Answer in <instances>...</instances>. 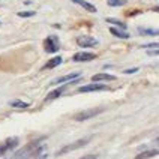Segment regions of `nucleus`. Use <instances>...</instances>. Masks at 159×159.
I'll list each match as a JSON object with an SVG mask.
<instances>
[{
	"mask_svg": "<svg viewBox=\"0 0 159 159\" xmlns=\"http://www.w3.org/2000/svg\"><path fill=\"white\" fill-rule=\"evenodd\" d=\"M44 138H39V140H36V141H32L29 143L27 146H24L23 149H20V150L14 155V159H29V158H33L36 155H39L41 152L44 150V146L41 144Z\"/></svg>",
	"mask_w": 159,
	"mask_h": 159,
	"instance_id": "1",
	"label": "nucleus"
},
{
	"mask_svg": "<svg viewBox=\"0 0 159 159\" xmlns=\"http://www.w3.org/2000/svg\"><path fill=\"white\" fill-rule=\"evenodd\" d=\"M89 141H90V137H87V138H81V140L72 143V144H68V146H65L63 149H60V150L57 152V156H59V155H65V153H69V152H72V150H77L80 147H84Z\"/></svg>",
	"mask_w": 159,
	"mask_h": 159,
	"instance_id": "2",
	"label": "nucleus"
},
{
	"mask_svg": "<svg viewBox=\"0 0 159 159\" xmlns=\"http://www.w3.org/2000/svg\"><path fill=\"white\" fill-rule=\"evenodd\" d=\"M104 111V108H92V110H87V111H81L78 114L74 116V119L77 120V122H84V120H89V119H92V117H95V116L101 114Z\"/></svg>",
	"mask_w": 159,
	"mask_h": 159,
	"instance_id": "3",
	"label": "nucleus"
},
{
	"mask_svg": "<svg viewBox=\"0 0 159 159\" xmlns=\"http://www.w3.org/2000/svg\"><path fill=\"white\" fill-rule=\"evenodd\" d=\"M18 143H20V140H18L17 137H11V138H6L3 143H0V156H3L9 150L15 149L18 146Z\"/></svg>",
	"mask_w": 159,
	"mask_h": 159,
	"instance_id": "4",
	"label": "nucleus"
},
{
	"mask_svg": "<svg viewBox=\"0 0 159 159\" xmlns=\"http://www.w3.org/2000/svg\"><path fill=\"white\" fill-rule=\"evenodd\" d=\"M44 48L47 53H56L59 51L60 48V44H59V38L57 36H48L47 39L44 41Z\"/></svg>",
	"mask_w": 159,
	"mask_h": 159,
	"instance_id": "5",
	"label": "nucleus"
},
{
	"mask_svg": "<svg viewBox=\"0 0 159 159\" xmlns=\"http://www.w3.org/2000/svg\"><path fill=\"white\" fill-rule=\"evenodd\" d=\"M110 90L108 86L102 84V83H93V84H87V86H83L78 89V93H89V92H105Z\"/></svg>",
	"mask_w": 159,
	"mask_h": 159,
	"instance_id": "6",
	"label": "nucleus"
},
{
	"mask_svg": "<svg viewBox=\"0 0 159 159\" xmlns=\"http://www.w3.org/2000/svg\"><path fill=\"white\" fill-rule=\"evenodd\" d=\"M77 44L83 48H90V47H96L98 39L92 38V36H80V38H77Z\"/></svg>",
	"mask_w": 159,
	"mask_h": 159,
	"instance_id": "7",
	"label": "nucleus"
},
{
	"mask_svg": "<svg viewBox=\"0 0 159 159\" xmlns=\"http://www.w3.org/2000/svg\"><path fill=\"white\" fill-rule=\"evenodd\" d=\"M93 59H96V54L93 53H77L74 54V57H72L74 62H90Z\"/></svg>",
	"mask_w": 159,
	"mask_h": 159,
	"instance_id": "8",
	"label": "nucleus"
},
{
	"mask_svg": "<svg viewBox=\"0 0 159 159\" xmlns=\"http://www.w3.org/2000/svg\"><path fill=\"white\" fill-rule=\"evenodd\" d=\"M80 72H72V74H69V75H65V77H59V78H56L51 83V84H62V83H68V81H72V80H77L80 78Z\"/></svg>",
	"mask_w": 159,
	"mask_h": 159,
	"instance_id": "9",
	"label": "nucleus"
},
{
	"mask_svg": "<svg viewBox=\"0 0 159 159\" xmlns=\"http://www.w3.org/2000/svg\"><path fill=\"white\" fill-rule=\"evenodd\" d=\"M66 87L68 86H63V87H59V89H54L53 92H50L48 95H47V98H45V101H54V99H57V98L62 95L63 92L66 90Z\"/></svg>",
	"mask_w": 159,
	"mask_h": 159,
	"instance_id": "10",
	"label": "nucleus"
},
{
	"mask_svg": "<svg viewBox=\"0 0 159 159\" xmlns=\"http://www.w3.org/2000/svg\"><path fill=\"white\" fill-rule=\"evenodd\" d=\"M156 155H159V150L158 149H152V150H146L140 153V155H137L134 159H150L153 156H156Z\"/></svg>",
	"mask_w": 159,
	"mask_h": 159,
	"instance_id": "11",
	"label": "nucleus"
},
{
	"mask_svg": "<svg viewBox=\"0 0 159 159\" xmlns=\"http://www.w3.org/2000/svg\"><path fill=\"white\" fill-rule=\"evenodd\" d=\"M93 81L98 83V81H114L116 77L114 75H110V74H96V75H93Z\"/></svg>",
	"mask_w": 159,
	"mask_h": 159,
	"instance_id": "12",
	"label": "nucleus"
},
{
	"mask_svg": "<svg viewBox=\"0 0 159 159\" xmlns=\"http://www.w3.org/2000/svg\"><path fill=\"white\" fill-rule=\"evenodd\" d=\"M60 63H62V57H60V56H56L54 59H51V60H48V62L45 63L44 69H53L56 66H59Z\"/></svg>",
	"mask_w": 159,
	"mask_h": 159,
	"instance_id": "13",
	"label": "nucleus"
},
{
	"mask_svg": "<svg viewBox=\"0 0 159 159\" xmlns=\"http://www.w3.org/2000/svg\"><path fill=\"white\" fill-rule=\"evenodd\" d=\"M72 2L77 3V5H80V6H83V8L86 9V11H89V12H96V8H95L92 3L86 2V0H72Z\"/></svg>",
	"mask_w": 159,
	"mask_h": 159,
	"instance_id": "14",
	"label": "nucleus"
},
{
	"mask_svg": "<svg viewBox=\"0 0 159 159\" xmlns=\"http://www.w3.org/2000/svg\"><path fill=\"white\" fill-rule=\"evenodd\" d=\"M138 32H140V35H147V36H158L159 35V29H144V27H140Z\"/></svg>",
	"mask_w": 159,
	"mask_h": 159,
	"instance_id": "15",
	"label": "nucleus"
},
{
	"mask_svg": "<svg viewBox=\"0 0 159 159\" xmlns=\"http://www.w3.org/2000/svg\"><path fill=\"white\" fill-rule=\"evenodd\" d=\"M110 32H111L114 36H117V38H122V39H128V38H129V33L122 32V30H119V29H116V27H111Z\"/></svg>",
	"mask_w": 159,
	"mask_h": 159,
	"instance_id": "16",
	"label": "nucleus"
},
{
	"mask_svg": "<svg viewBox=\"0 0 159 159\" xmlns=\"http://www.w3.org/2000/svg\"><path fill=\"white\" fill-rule=\"evenodd\" d=\"M29 102H24V101H20V99H17V101H12L11 102V107H14V108H29Z\"/></svg>",
	"mask_w": 159,
	"mask_h": 159,
	"instance_id": "17",
	"label": "nucleus"
},
{
	"mask_svg": "<svg viewBox=\"0 0 159 159\" xmlns=\"http://www.w3.org/2000/svg\"><path fill=\"white\" fill-rule=\"evenodd\" d=\"M107 23H110V24H114V26H119L120 29H126V24L122 23V21H119V20H116V18H107Z\"/></svg>",
	"mask_w": 159,
	"mask_h": 159,
	"instance_id": "18",
	"label": "nucleus"
},
{
	"mask_svg": "<svg viewBox=\"0 0 159 159\" xmlns=\"http://www.w3.org/2000/svg\"><path fill=\"white\" fill-rule=\"evenodd\" d=\"M125 3H126V0H108L110 6H123Z\"/></svg>",
	"mask_w": 159,
	"mask_h": 159,
	"instance_id": "19",
	"label": "nucleus"
},
{
	"mask_svg": "<svg viewBox=\"0 0 159 159\" xmlns=\"http://www.w3.org/2000/svg\"><path fill=\"white\" fill-rule=\"evenodd\" d=\"M143 48H147V50H158L159 48V42H152V44H144Z\"/></svg>",
	"mask_w": 159,
	"mask_h": 159,
	"instance_id": "20",
	"label": "nucleus"
},
{
	"mask_svg": "<svg viewBox=\"0 0 159 159\" xmlns=\"http://www.w3.org/2000/svg\"><path fill=\"white\" fill-rule=\"evenodd\" d=\"M35 12L33 11H26V12H18V17L21 18H29V17H33Z\"/></svg>",
	"mask_w": 159,
	"mask_h": 159,
	"instance_id": "21",
	"label": "nucleus"
},
{
	"mask_svg": "<svg viewBox=\"0 0 159 159\" xmlns=\"http://www.w3.org/2000/svg\"><path fill=\"white\" fill-rule=\"evenodd\" d=\"M29 159H47V153H39V155H36V156L29 158Z\"/></svg>",
	"mask_w": 159,
	"mask_h": 159,
	"instance_id": "22",
	"label": "nucleus"
},
{
	"mask_svg": "<svg viewBox=\"0 0 159 159\" xmlns=\"http://www.w3.org/2000/svg\"><path fill=\"white\" fill-rule=\"evenodd\" d=\"M147 54H149V56H159V48L158 50H149Z\"/></svg>",
	"mask_w": 159,
	"mask_h": 159,
	"instance_id": "23",
	"label": "nucleus"
},
{
	"mask_svg": "<svg viewBox=\"0 0 159 159\" xmlns=\"http://www.w3.org/2000/svg\"><path fill=\"white\" fill-rule=\"evenodd\" d=\"M98 156L96 155H87V156H83V158H80V159H96Z\"/></svg>",
	"mask_w": 159,
	"mask_h": 159,
	"instance_id": "24",
	"label": "nucleus"
},
{
	"mask_svg": "<svg viewBox=\"0 0 159 159\" xmlns=\"http://www.w3.org/2000/svg\"><path fill=\"white\" fill-rule=\"evenodd\" d=\"M138 71V68H132V69H128V71H125V74H134V72Z\"/></svg>",
	"mask_w": 159,
	"mask_h": 159,
	"instance_id": "25",
	"label": "nucleus"
},
{
	"mask_svg": "<svg viewBox=\"0 0 159 159\" xmlns=\"http://www.w3.org/2000/svg\"><path fill=\"white\" fill-rule=\"evenodd\" d=\"M153 11H156V12H159V6H156V8H153Z\"/></svg>",
	"mask_w": 159,
	"mask_h": 159,
	"instance_id": "26",
	"label": "nucleus"
}]
</instances>
